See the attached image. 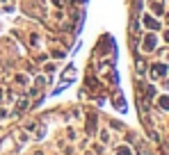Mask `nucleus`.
I'll return each mask as SVG.
<instances>
[{
  "mask_svg": "<svg viewBox=\"0 0 169 155\" xmlns=\"http://www.w3.org/2000/svg\"><path fill=\"white\" fill-rule=\"evenodd\" d=\"M162 107H169V98H167V96L162 98Z\"/></svg>",
  "mask_w": 169,
  "mask_h": 155,
  "instance_id": "obj_3",
  "label": "nucleus"
},
{
  "mask_svg": "<svg viewBox=\"0 0 169 155\" xmlns=\"http://www.w3.org/2000/svg\"><path fill=\"white\" fill-rule=\"evenodd\" d=\"M144 48H146V50H153V48H156V37H146L144 39Z\"/></svg>",
  "mask_w": 169,
  "mask_h": 155,
  "instance_id": "obj_1",
  "label": "nucleus"
},
{
  "mask_svg": "<svg viewBox=\"0 0 169 155\" xmlns=\"http://www.w3.org/2000/svg\"><path fill=\"white\" fill-rule=\"evenodd\" d=\"M144 23H146V27H151V30H156V27H158V23L153 21L151 16H144Z\"/></svg>",
  "mask_w": 169,
  "mask_h": 155,
  "instance_id": "obj_2",
  "label": "nucleus"
}]
</instances>
